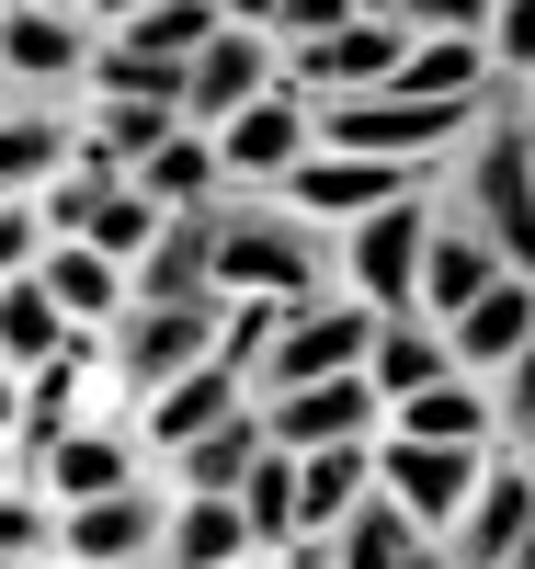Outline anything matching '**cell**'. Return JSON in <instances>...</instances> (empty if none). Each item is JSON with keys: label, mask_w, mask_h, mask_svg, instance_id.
<instances>
[{"label": "cell", "mask_w": 535, "mask_h": 569, "mask_svg": "<svg viewBox=\"0 0 535 569\" xmlns=\"http://www.w3.org/2000/svg\"><path fill=\"white\" fill-rule=\"evenodd\" d=\"M343 284V240L308 228L285 194H228L217 206V297H330Z\"/></svg>", "instance_id": "6da1fadb"}, {"label": "cell", "mask_w": 535, "mask_h": 569, "mask_svg": "<svg viewBox=\"0 0 535 569\" xmlns=\"http://www.w3.org/2000/svg\"><path fill=\"white\" fill-rule=\"evenodd\" d=\"M445 194H456V206L502 240V262H513V273H535V126H524L513 91L478 114V137L445 160Z\"/></svg>", "instance_id": "7a4b0ae2"}, {"label": "cell", "mask_w": 535, "mask_h": 569, "mask_svg": "<svg viewBox=\"0 0 535 569\" xmlns=\"http://www.w3.org/2000/svg\"><path fill=\"white\" fill-rule=\"evenodd\" d=\"M376 353V308L354 297V284H330V297H297L274 330V353L251 376V399H285V388H319V376H365Z\"/></svg>", "instance_id": "3957f363"}, {"label": "cell", "mask_w": 535, "mask_h": 569, "mask_svg": "<svg viewBox=\"0 0 535 569\" xmlns=\"http://www.w3.org/2000/svg\"><path fill=\"white\" fill-rule=\"evenodd\" d=\"M91 58H103V23H80L69 0H0V80H12V91L80 103Z\"/></svg>", "instance_id": "277c9868"}, {"label": "cell", "mask_w": 535, "mask_h": 569, "mask_svg": "<svg viewBox=\"0 0 535 569\" xmlns=\"http://www.w3.org/2000/svg\"><path fill=\"white\" fill-rule=\"evenodd\" d=\"M433 206H445V182H422V194L376 206L365 228H343V284H354V297H365L376 319L422 308V251H433Z\"/></svg>", "instance_id": "5b68a950"}, {"label": "cell", "mask_w": 535, "mask_h": 569, "mask_svg": "<svg viewBox=\"0 0 535 569\" xmlns=\"http://www.w3.org/2000/svg\"><path fill=\"white\" fill-rule=\"evenodd\" d=\"M206 137H217V160H228L239 194H285V171L319 160V91H308V80H274L262 103H239V114L206 126Z\"/></svg>", "instance_id": "8992f818"}, {"label": "cell", "mask_w": 535, "mask_h": 569, "mask_svg": "<svg viewBox=\"0 0 535 569\" xmlns=\"http://www.w3.org/2000/svg\"><path fill=\"white\" fill-rule=\"evenodd\" d=\"M103 342H115V388L137 410L149 388H171V376H194V365L217 353V297H137Z\"/></svg>", "instance_id": "52a82bcc"}, {"label": "cell", "mask_w": 535, "mask_h": 569, "mask_svg": "<svg viewBox=\"0 0 535 569\" xmlns=\"http://www.w3.org/2000/svg\"><path fill=\"white\" fill-rule=\"evenodd\" d=\"M137 479H160V456H149V433H137L126 410H103V421H80V433H58V445H34V490L46 501H115V490H137Z\"/></svg>", "instance_id": "ba28073f"}, {"label": "cell", "mask_w": 535, "mask_h": 569, "mask_svg": "<svg viewBox=\"0 0 535 569\" xmlns=\"http://www.w3.org/2000/svg\"><path fill=\"white\" fill-rule=\"evenodd\" d=\"M422 182H445V171H422V160H354V149H319V160H297L285 171V206H297L308 228H365L376 206H399V194H422Z\"/></svg>", "instance_id": "9c48e42d"}, {"label": "cell", "mask_w": 535, "mask_h": 569, "mask_svg": "<svg viewBox=\"0 0 535 569\" xmlns=\"http://www.w3.org/2000/svg\"><path fill=\"white\" fill-rule=\"evenodd\" d=\"M502 445H410V433H376V490L410 512L422 536H445L456 512H467V490H478V467H491Z\"/></svg>", "instance_id": "30bf717a"}, {"label": "cell", "mask_w": 535, "mask_h": 569, "mask_svg": "<svg viewBox=\"0 0 535 569\" xmlns=\"http://www.w3.org/2000/svg\"><path fill=\"white\" fill-rule=\"evenodd\" d=\"M524 536H535V479H524V456L502 445L491 467H478L467 512L445 525V558H456V569H513V558H524Z\"/></svg>", "instance_id": "8fae6325"}, {"label": "cell", "mask_w": 535, "mask_h": 569, "mask_svg": "<svg viewBox=\"0 0 535 569\" xmlns=\"http://www.w3.org/2000/svg\"><path fill=\"white\" fill-rule=\"evenodd\" d=\"M262 433H274L285 456H319V445H376V433H387V399H376V376H319V388L262 399Z\"/></svg>", "instance_id": "7c38bea8"}, {"label": "cell", "mask_w": 535, "mask_h": 569, "mask_svg": "<svg viewBox=\"0 0 535 569\" xmlns=\"http://www.w3.org/2000/svg\"><path fill=\"white\" fill-rule=\"evenodd\" d=\"M399 58H410V23H399V12H354L343 34L297 46L285 80H308L319 103H354V91H387V80H399Z\"/></svg>", "instance_id": "4fadbf2b"}, {"label": "cell", "mask_w": 535, "mask_h": 569, "mask_svg": "<svg viewBox=\"0 0 535 569\" xmlns=\"http://www.w3.org/2000/svg\"><path fill=\"white\" fill-rule=\"evenodd\" d=\"M69 160H80V103H34V91H0V206H34Z\"/></svg>", "instance_id": "5bb4252c"}, {"label": "cell", "mask_w": 535, "mask_h": 569, "mask_svg": "<svg viewBox=\"0 0 535 569\" xmlns=\"http://www.w3.org/2000/svg\"><path fill=\"white\" fill-rule=\"evenodd\" d=\"M239 410H251V376H239L228 353H206L194 376H171V388H149V399H137L126 421L149 433V456H182L194 433H217V421H239Z\"/></svg>", "instance_id": "9a60e30c"}, {"label": "cell", "mask_w": 535, "mask_h": 569, "mask_svg": "<svg viewBox=\"0 0 535 569\" xmlns=\"http://www.w3.org/2000/svg\"><path fill=\"white\" fill-rule=\"evenodd\" d=\"M502 273H513V262H502V240H491V228H478V217L445 194V206H433V251H422V319H456V308H478Z\"/></svg>", "instance_id": "2e32d148"}, {"label": "cell", "mask_w": 535, "mask_h": 569, "mask_svg": "<svg viewBox=\"0 0 535 569\" xmlns=\"http://www.w3.org/2000/svg\"><path fill=\"white\" fill-rule=\"evenodd\" d=\"M160 536H171V479H137V490H115V501H69V525H58V547L91 558V569L160 558Z\"/></svg>", "instance_id": "e0dca14e"}, {"label": "cell", "mask_w": 535, "mask_h": 569, "mask_svg": "<svg viewBox=\"0 0 535 569\" xmlns=\"http://www.w3.org/2000/svg\"><path fill=\"white\" fill-rule=\"evenodd\" d=\"M274 80H285V46H274V34H251V23H228L206 58L182 69V114H194V126H228L239 103H262Z\"/></svg>", "instance_id": "ac0fdd59"}, {"label": "cell", "mask_w": 535, "mask_h": 569, "mask_svg": "<svg viewBox=\"0 0 535 569\" xmlns=\"http://www.w3.org/2000/svg\"><path fill=\"white\" fill-rule=\"evenodd\" d=\"M524 342H535V273H502L478 308H456V319H445L456 376H491V388L513 376V353H524Z\"/></svg>", "instance_id": "d6986e66"}, {"label": "cell", "mask_w": 535, "mask_h": 569, "mask_svg": "<svg viewBox=\"0 0 535 569\" xmlns=\"http://www.w3.org/2000/svg\"><path fill=\"white\" fill-rule=\"evenodd\" d=\"M34 284L69 308V330H115V319L137 308V273H126L115 251H91V240H46V251H34Z\"/></svg>", "instance_id": "ffe728a7"}, {"label": "cell", "mask_w": 535, "mask_h": 569, "mask_svg": "<svg viewBox=\"0 0 535 569\" xmlns=\"http://www.w3.org/2000/svg\"><path fill=\"white\" fill-rule=\"evenodd\" d=\"M171 569H239V558H274L251 536V512H239V490H171V536H160Z\"/></svg>", "instance_id": "44dd1931"}, {"label": "cell", "mask_w": 535, "mask_h": 569, "mask_svg": "<svg viewBox=\"0 0 535 569\" xmlns=\"http://www.w3.org/2000/svg\"><path fill=\"white\" fill-rule=\"evenodd\" d=\"M126 182H137V194H149L160 217H206V206H228V194H239V182H228V160H217V137H206V126H182V137H160V149L137 160Z\"/></svg>", "instance_id": "7402d4cb"}, {"label": "cell", "mask_w": 535, "mask_h": 569, "mask_svg": "<svg viewBox=\"0 0 535 569\" xmlns=\"http://www.w3.org/2000/svg\"><path fill=\"white\" fill-rule=\"evenodd\" d=\"M387 433H410V445H502V388L491 376H433L422 399L387 410Z\"/></svg>", "instance_id": "603a6c76"}, {"label": "cell", "mask_w": 535, "mask_h": 569, "mask_svg": "<svg viewBox=\"0 0 535 569\" xmlns=\"http://www.w3.org/2000/svg\"><path fill=\"white\" fill-rule=\"evenodd\" d=\"M387 91H410V103H502V69L478 34H410V58Z\"/></svg>", "instance_id": "cb8c5ba5"}, {"label": "cell", "mask_w": 535, "mask_h": 569, "mask_svg": "<svg viewBox=\"0 0 535 569\" xmlns=\"http://www.w3.org/2000/svg\"><path fill=\"white\" fill-rule=\"evenodd\" d=\"M365 376H376V399H387V410H399V399H422L433 376H456V353H445V319H422V308L376 319V353H365Z\"/></svg>", "instance_id": "d4e9b609"}, {"label": "cell", "mask_w": 535, "mask_h": 569, "mask_svg": "<svg viewBox=\"0 0 535 569\" xmlns=\"http://www.w3.org/2000/svg\"><path fill=\"white\" fill-rule=\"evenodd\" d=\"M137 297H217V206L171 217L149 251H137Z\"/></svg>", "instance_id": "484cf974"}, {"label": "cell", "mask_w": 535, "mask_h": 569, "mask_svg": "<svg viewBox=\"0 0 535 569\" xmlns=\"http://www.w3.org/2000/svg\"><path fill=\"white\" fill-rule=\"evenodd\" d=\"M262 445H274V433H262V399H251L239 421H217V433H194L182 456H160V479H171V490H239V479L262 467Z\"/></svg>", "instance_id": "4316f807"}, {"label": "cell", "mask_w": 535, "mask_h": 569, "mask_svg": "<svg viewBox=\"0 0 535 569\" xmlns=\"http://www.w3.org/2000/svg\"><path fill=\"white\" fill-rule=\"evenodd\" d=\"M365 490H376V445H319V456H297V536H330Z\"/></svg>", "instance_id": "83f0119b"}, {"label": "cell", "mask_w": 535, "mask_h": 569, "mask_svg": "<svg viewBox=\"0 0 535 569\" xmlns=\"http://www.w3.org/2000/svg\"><path fill=\"white\" fill-rule=\"evenodd\" d=\"M217 34H228V0H149L137 23H115V46H137V58H160V69H194Z\"/></svg>", "instance_id": "f1b7e54d"}, {"label": "cell", "mask_w": 535, "mask_h": 569, "mask_svg": "<svg viewBox=\"0 0 535 569\" xmlns=\"http://www.w3.org/2000/svg\"><path fill=\"white\" fill-rule=\"evenodd\" d=\"M182 126H194L182 103H80V149L115 160V171H137V160H149L160 137H182Z\"/></svg>", "instance_id": "f546056e"}, {"label": "cell", "mask_w": 535, "mask_h": 569, "mask_svg": "<svg viewBox=\"0 0 535 569\" xmlns=\"http://www.w3.org/2000/svg\"><path fill=\"white\" fill-rule=\"evenodd\" d=\"M410 547H422V525L387 490H365L343 525H330V558H343V569H410Z\"/></svg>", "instance_id": "4dcf8cb0"}, {"label": "cell", "mask_w": 535, "mask_h": 569, "mask_svg": "<svg viewBox=\"0 0 535 569\" xmlns=\"http://www.w3.org/2000/svg\"><path fill=\"white\" fill-rule=\"evenodd\" d=\"M46 353H69V308L23 273V284H0V365H12V376H34Z\"/></svg>", "instance_id": "1f68e13d"}, {"label": "cell", "mask_w": 535, "mask_h": 569, "mask_svg": "<svg viewBox=\"0 0 535 569\" xmlns=\"http://www.w3.org/2000/svg\"><path fill=\"white\" fill-rule=\"evenodd\" d=\"M58 525H69V512L46 501L34 479H0V569H46V558H58Z\"/></svg>", "instance_id": "d6a6232c"}, {"label": "cell", "mask_w": 535, "mask_h": 569, "mask_svg": "<svg viewBox=\"0 0 535 569\" xmlns=\"http://www.w3.org/2000/svg\"><path fill=\"white\" fill-rule=\"evenodd\" d=\"M80 103H182V69H160V58H137V46L103 34V58H91Z\"/></svg>", "instance_id": "836d02e7"}, {"label": "cell", "mask_w": 535, "mask_h": 569, "mask_svg": "<svg viewBox=\"0 0 535 569\" xmlns=\"http://www.w3.org/2000/svg\"><path fill=\"white\" fill-rule=\"evenodd\" d=\"M239 512H251L262 547H297V456H285V445H262V467L239 479Z\"/></svg>", "instance_id": "e575fe53"}, {"label": "cell", "mask_w": 535, "mask_h": 569, "mask_svg": "<svg viewBox=\"0 0 535 569\" xmlns=\"http://www.w3.org/2000/svg\"><path fill=\"white\" fill-rule=\"evenodd\" d=\"M115 182H126L115 160H91V149H80V160H69V171L46 182V194H34V217H46V240H80V228H91V206H103Z\"/></svg>", "instance_id": "d590c367"}, {"label": "cell", "mask_w": 535, "mask_h": 569, "mask_svg": "<svg viewBox=\"0 0 535 569\" xmlns=\"http://www.w3.org/2000/svg\"><path fill=\"white\" fill-rule=\"evenodd\" d=\"M160 228H171V217H160L149 194H137V182H115V194H103V206H91V228H80V240H91V251H115V262L137 273V251H149V240H160Z\"/></svg>", "instance_id": "8d00e7d4"}, {"label": "cell", "mask_w": 535, "mask_h": 569, "mask_svg": "<svg viewBox=\"0 0 535 569\" xmlns=\"http://www.w3.org/2000/svg\"><path fill=\"white\" fill-rule=\"evenodd\" d=\"M491 69H502V91L535 80V0H502L491 12Z\"/></svg>", "instance_id": "74e56055"}, {"label": "cell", "mask_w": 535, "mask_h": 569, "mask_svg": "<svg viewBox=\"0 0 535 569\" xmlns=\"http://www.w3.org/2000/svg\"><path fill=\"white\" fill-rule=\"evenodd\" d=\"M491 12H502V0H399L410 34H478V46H491Z\"/></svg>", "instance_id": "f35d334b"}, {"label": "cell", "mask_w": 535, "mask_h": 569, "mask_svg": "<svg viewBox=\"0 0 535 569\" xmlns=\"http://www.w3.org/2000/svg\"><path fill=\"white\" fill-rule=\"evenodd\" d=\"M343 23H354V0H285V12H274V46H285V58H297V46L343 34Z\"/></svg>", "instance_id": "ab89813d"}, {"label": "cell", "mask_w": 535, "mask_h": 569, "mask_svg": "<svg viewBox=\"0 0 535 569\" xmlns=\"http://www.w3.org/2000/svg\"><path fill=\"white\" fill-rule=\"evenodd\" d=\"M34 251H46V217H34V206H0V284H23Z\"/></svg>", "instance_id": "60d3db41"}, {"label": "cell", "mask_w": 535, "mask_h": 569, "mask_svg": "<svg viewBox=\"0 0 535 569\" xmlns=\"http://www.w3.org/2000/svg\"><path fill=\"white\" fill-rule=\"evenodd\" d=\"M535 433V342L513 353V376H502V445H524Z\"/></svg>", "instance_id": "b9f144b4"}, {"label": "cell", "mask_w": 535, "mask_h": 569, "mask_svg": "<svg viewBox=\"0 0 535 569\" xmlns=\"http://www.w3.org/2000/svg\"><path fill=\"white\" fill-rule=\"evenodd\" d=\"M69 12H80V23H103V34H115V23H137V12H149V0H69Z\"/></svg>", "instance_id": "7bdbcfd3"}, {"label": "cell", "mask_w": 535, "mask_h": 569, "mask_svg": "<svg viewBox=\"0 0 535 569\" xmlns=\"http://www.w3.org/2000/svg\"><path fill=\"white\" fill-rule=\"evenodd\" d=\"M0 433H23V376L0 365Z\"/></svg>", "instance_id": "ee69618b"}, {"label": "cell", "mask_w": 535, "mask_h": 569, "mask_svg": "<svg viewBox=\"0 0 535 569\" xmlns=\"http://www.w3.org/2000/svg\"><path fill=\"white\" fill-rule=\"evenodd\" d=\"M274 12L285 0H228V23H251V34H274Z\"/></svg>", "instance_id": "f6af8a7d"}, {"label": "cell", "mask_w": 535, "mask_h": 569, "mask_svg": "<svg viewBox=\"0 0 535 569\" xmlns=\"http://www.w3.org/2000/svg\"><path fill=\"white\" fill-rule=\"evenodd\" d=\"M410 569H456V558H445V536H422V547H410Z\"/></svg>", "instance_id": "bcb514c9"}, {"label": "cell", "mask_w": 535, "mask_h": 569, "mask_svg": "<svg viewBox=\"0 0 535 569\" xmlns=\"http://www.w3.org/2000/svg\"><path fill=\"white\" fill-rule=\"evenodd\" d=\"M115 569H171V558H115Z\"/></svg>", "instance_id": "7dc6e473"}, {"label": "cell", "mask_w": 535, "mask_h": 569, "mask_svg": "<svg viewBox=\"0 0 535 569\" xmlns=\"http://www.w3.org/2000/svg\"><path fill=\"white\" fill-rule=\"evenodd\" d=\"M46 569H91V558H69V547H58V558H46Z\"/></svg>", "instance_id": "c3c4849f"}, {"label": "cell", "mask_w": 535, "mask_h": 569, "mask_svg": "<svg viewBox=\"0 0 535 569\" xmlns=\"http://www.w3.org/2000/svg\"><path fill=\"white\" fill-rule=\"evenodd\" d=\"M354 12H399V0H354Z\"/></svg>", "instance_id": "681fc988"}, {"label": "cell", "mask_w": 535, "mask_h": 569, "mask_svg": "<svg viewBox=\"0 0 535 569\" xmlns=\"http://www.w3.org/2000/svg\"><path fill=\"white\" fill-rule=\"evenodd\" d=\"M513 103H524V114H535V80H524V91H513Z\"/></svg>", "instance_id": "f907efd6"}, {"label": "cell", "mask_w": 535, "mask_h": 569, "mask_svg": "<svg viewBox=\"0 0 535 569\" xmlns=\"http://www.w3.org/2000/svg\"><path fill=\"white\" fill-rule=\"evenodd\" d=\"M239 569H285V558H239Z\"/></svg>", "instance_id": "816d5d0a"}, {"label": "cell", "mask_w": 535, "mask_h": 569, "mask_svg": "<svg viewBox=\"0 0 535 569\" xmlns=\"http://www.w3.org/2000/svg\"><path fill=\"white\" fill-rule=\"evenodd\" d=\"M0 91H12V80H0Z\"/></svg>", "instance_id": "f5cc1de1"}, {"label": "cell", "mask_w": 535, "mask_h": 569, "mask_svg": "<svg viewBox=\"0 0 535 569\" xmlns=\"http://www.w3.org/2000/svg\"><path fill=\"white\" fill-rule=\"evenodd\" d=\"M524 126H535V114H524Z\"/></svg>", "instance_id": "db71d44e"}]
</instances>
